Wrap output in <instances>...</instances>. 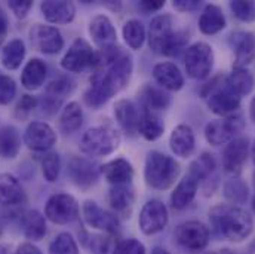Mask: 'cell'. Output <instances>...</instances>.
<instances>
[{
  "label": "cell",
  "mask_w": 255,
  "mask_h": 254,
  "mask_svg": "<svg viewBox=\"0 0 255 254\" xmlns=\"http://www.w3.org/2000/svg\"><path fill=\"white\" fill-rule=\"evenodd\" d=\"M42 15L48 22L52 24H68L76 16V6L67 0H46L40 3Z\"/></svg>",
  "instance_id": "cell-22"
},
{
  "label": "cell",
  "mask_w": 255,
  "mask_h": 254,
  "mask_svg": "<svg viewBox=\"0 0 255 254\" xmlns=\"http://www.w3.org/2000/svg\"><path fill=\"white\" fill-rule=\"evenodd\" d=\"M151 254H171L168 250H165V249H162V247H154L153 250H151Z\"/></svg>",
  "instance_id": "cell-56"
},
{
  "label": "cell",
  "mask_w": 255,
  "mask_h": 254,
  "mask_svg": "<svg viewBox=\"0 0 255 254\" xmlns=\"http://www.w3.org/2000/svg\"><path fill=\"white\" fill-rule=\"evenodd\" d=\"M80 207L77 199L68 193L52 195L45 205V217L55 225H67L79 219Z\"/></svg>",
  "instance_id": "cell-7"
},
{
  "label": "cell",
  "mask_w": 255,
  "mask_h": 254,
  "mask_svg": "<svg viewBox=\"0 0 255 254\" xmlns=\"http://www.w3.org/2000/svg\"><path fill=\"white\" fill-rule=\"evenodd\" d=\"M112 254H145V247L138 240L129 238L118 243Z\"/></svg>",
  "instance_id": "cell-48"
},
{
  "label": "cell",
  "mask_w": 255,
  "mask_h": 254,
  "mask_svg": "<svg viewBox=\"0 0 255 254\" xmlns=\"http://www.w3.org/2000/svg\"><path fill=\"white\" fill-rule=\"evenodd\" d=\"M224 27L226 16L223 9L217 4H206L199 18V30L206 36H212L220 33Z\"/></svg>",
  "instance_id": "cell-30"
},
{
  "label": "cell",
  "mask_w": 255,
  "mask_h": 254,
  "mask_svg": "<svg viewBox=\"0 0 255 254\" xmlns=\"http://www.w3.org/2000/svg\"><path fill=\"white\" fill-rule=\"evenodd\" d=\"M250 115H251V119L255 122V97L253 98L251 104H250Z\"/></svg>",
  "instance_id": "cell-55"
},
{
  "label": "cell",
  "mask_w": 255,
  "mask_h": 254,
  "mask_svg": "<svg viewBox=\"0 0 255 254\" xmlns=\"http://www.w3.org/2000/svg\"><path fill=\"white\" fill-rule=\"evenodd\" d=\"M37 104H39V100L34 95H28V94L22 95L15 107V116L19 119H25L37 107Z\"/></svg>",
  "instance_id": "cell-47"
},
{
  "label": "cell",
  "mask_w": 255,
  "mask_h": 254,
  "mask_svg": "<svg viewBox=\"0 0 255 254\" xmlns=\"http://www.w3.org/2000/svg\"><path fill=\"white\" fill-rule=\"evenodd\" d=\"M0 237H1V228H0Z\"/></svg>",
  "instance_id": "cell-61"
},
{
  "label": "cell",
  "mask_w": 255,
  "mask_h": 254,
  "mask_svg": "<svg viewBox=\"0 0 255 254\" xmlns=\"http://www.w3.org/2000/svg\"><path fill=\"white\" fill-rule=\"evenodd\" d=\"M0 254H12V250L7 244H0Z\"/></svg>",
  "instance_id": "cell-54"
},
{
  "label": "cell",
  "mask_w": 255,
  "mask_h": 254,
  "mask_svg": "<svg viewBox=\"0 0 255 254\" xmlns=\"http://www.w3.org/2000/svg\"><path fill=\"white\" fill-rule=\"evenodd\" d=\"M174 25H172V16L168 13L157 15L151 19V24L148 27V46L153 52L165 55L172 37H174Z\"/></svg>",
  "instance_id": "cell-13"
},
{
  "label": "cell",
  "mask_w": 255,
  "mask_h": 254,
  "mask_svg": "<svg viewBox=\"0 0 255 254\" xmlns=\"http://www.w3.org/2000/svg\"><path fill=\"white\" fill-rule=\"evenodd\" d=\"M9 31V19L6 16V13L0 9V45L3 43L4 37L7 36Z\"/></svg>",
  "instance_id": "cell-52"
},
{
  "label": "cell",
  "mask_w": 255,
  "mask_h": 254,
  "mask_svg": "<svg viewBox=\"0 0 255 254\" xmlns=\"http://www.w3.org/2000/svg\"><path fill=\"white\" fill-rule=\"evenodd\" d=\"M15 254H42V252L31 243H24V244L18 246Z\"/></svg>",
  "instance_id": "cell-53"
},
{
  "label": "cell",
  "mask_w": 255,
  "mask_h": 254,
  "mask_svg": "<svg viewBox=\"0 0 255 254\" xmlns=\"http://www.w3.org/2000/svg\"><path fill=\"white\" fill-rule=\"evenodd\" d=\"M83 244L88 247L91 254H107L110 252V238L104 234L85 235Z\"/></svg>",
  "instance_id": "cell-44"
},
{
  "label": "cell",
  "mask_w": 255,
  "mask_h": 254,
  "mask_svg": "<svg viewBox=\"0 0 255 254\" xmlns=\"http://www.w3.org/2000/svg\"><path fill=\"white\" fill-rule=\"evenodd\" d=\"M83 124V110L79 103L71 101L68 103L61 112L60 116V127L64 132H74Z\"/></svg>",
  "instance_id": "cell-37"
},
{
  "label": "cell",
  "mask_w": 255,
  "mask_h": 254,
  "mask_svg": "<svg viewBox=\"0 0 255 254\" xmlns=\"http://www.w3.org/2000/svg\"><path fill=\"white\" fill-rule=\"evenodd\" d=\"M245 127V122L241 116H229L211 121L205 127V137L206 141L212 146H221L226 143H230L233 138L238 137L239 132Z\"/></svg>",
  "instance_id": "cell-10"
},
{
  "label": "cell",
  "mask_w": 255,
  "mask_h": 254,
  "mask_svg": "<svg viewBox=\"0 0 255 254\" xmlns=\"http://www.w3.org/2000/svg\"><path fill=\"white\" fill-rule=\"evenodd\" d=\"M45 219L46 217L37 210H30L22 214L21 225H22V231H24V235L27 237V240H31V241L43 240V237L46 235V220Z\"/></svg>",
  "instance_id": "cell-32"
},
{
  "label": "cell",
  "mask_w": 255,
  "mask_h": 254,
  "mask_svg": "<svg viewBox=\"0 0 255 254\" xmlns=\"http://www.w3.org/2000/svg\"><path fill=\"white\" fill-rule=\"evenodd\" d=\"M168 220L169 214L166 205L159 199H151L141 208L138 225L144 235H156L166 228Z\"/></svg>",
  "instance_id": "cell-11"
},
{
  "label": "cell",
  "mask_w": 255,
  "mask_h": 254,
  "mask_svg": "<svg viewBox=\"0 0 255 254\" xmlns=\"http://www.w3.org/2000/svg\"><path fill=\"white\" fill-rule=\"evenodd\" d=\"M209 222L212 231L232 243L245 241L254 231V220L244 208L220 204L209 211Z\"/></svg>",
  "instance_id": "cell-2"
},
{
  "label": "cell",
  "mask_w": 255,
  "mask_h": 254,
  "mask_svg": "<svg viewBox=\"0 0 255 254\" xmlns=\"http://www.w3.org/2000/svg\"><path fill=\"white\" fill-rule=\"evenodd\" d=\"M199 180L191 176L190 173H187L177 185V188L171 193V205L174 210H184L190 205L196 196V192L199 188Z\"/></svg>",
  "instance_id": "cell-27"
},
{
  "label": "cell",
  "mask_w": 255,
  "mask_h": 254,
  "mask_svg": "<svg viewBox=\"0 0 255 254\" xmlns=\"http://www.w3.org/2000/svg\"><path fill=\"white\" fill-rule=\"evenodd\" d=\"M226 83L232 91H235L241 98L250 95L254 89V76L247 68H233L232 73L226 77Z\"/></svg>",
  "instance_id": "cell-33"
},
{
  "label": "cell",
  "mask_w": 255,
  "mask_h": 254,
  "mask_svg": "<svg viewBox=\"0 0 255 254\" xmlns=\"http://www.w3.org/2000/svg\"><path fill=\"white\" fill-rule=\"evenodd\" d=\"M67 173L74 185L80 188H89L100 179L101 165L86 158L73 156L67 164Z\"/></svg>",
  "instance_id": "cell-15"
},
{
  "label": "cell",
  "mask_w": 255,
  "mask_h": 254,
  "mask_svg": "<svg viewBox=\"0 0 255 254\" xmlns=\"http://www.w3.org/2000/svg\"><path fill=\"white\" fill-rule=\"evenodd\" d=\"M97 63V51L85 39H76L61 60V67L70 73H80L94 68Z\"/></svg>",
  "instance_id": "cell-9"
},
{
  "label": "cell",
  "mask_w": 255,
  "mask_h": 254,
  "mask_svg": "<svg viewBox=\"0 0 255 254\" xmlns=\"http://www.w3.org/2000/svg\"><path fill=\"white\" fill-rule=\"evenodd\" d=\"M141 115H142V110H139V107L130 100H119L115 104V118L119 127L130 137L138 134Z\"/></svg>",
  "instance_id": "cell-21"
},
{
  "label": "cell",
  "mask_w": 255,
  "mask_h": 254,
  "mask_svg": "<svg viewBox=\"0 0 255 254\" xmlns=\"http://www.w3.org/2000/svg\"><path fill=\"white\" fill-rule=\"evenodd\" d=\"M253 210H254V213H255V196H254V199H253Z\"/></svg>",
  "instance_id": "cell-59"
},
{
  "label": "cell",
  "mask_w": 255,
  "mask_h": 254,
  "mask_svg": "<svg viewBox=\"0 0 255 254\" xmlns=\"http://www.w3.org/2000/svg\"><path fill=\"white\" fill-rule=\"evenodd\" d=\"M214 254H235L232 250H229V249H221V250H217V252H214Z\"/></svg>",
  "instance_id": "cell-57"
},
{
  "label": "cell",
  "mask_w": 255,
  "mask_h": 254,
  "mask_svg": "<svg viewBox=\"0 0 255 254\" xmlns=\"http://www.w3.org/2000/svg\"><path fill=\"white\" fill-rule=\"evenodd\" d=\"M214 170H215V159H214L212 155L205 152L197 159H194L191 162L189 173L191 176H194L199 182H202L208 176H211V173H214Z\"/></svg>",
  "instance_id": "cell-40"
},
{
  "label": "cell",
  "mask_w": 255,
  "mask_h": 254,
  "mask_svg": "<svg viewBox=\"0 0 255 254\" xmlns=\"http://www.w3.org/2000/svg\"><path fill=\"white\" fill-rule=\"evenodd\" d=\"M230 9L239 21H244V22L255 21L254 0H233L230 1Z\"/></svg>",
  "instance_id": "cell-43"
},
{
  "label": "cell",
  "mask_w": 255,
  "mask_h": 254,
  "mask_svg": "<svg viewBox=\"0 0 255 254\" xmlns=\"http://www.w3.org/2000/svg\"><path fill=\"white\" fill-rule=\"evenodd\" d=\"M138 101H139L141 110L156 113L160 110H166L171 106L172 98L163 88L145 83L138 91Z\"/></svg>",
  "instance_id": "cell-20"
},
{
  "label": "cell",
  "mask_w": 255,
  "mask_h": 254,
  "mask_svg": "<svg viewBox=\"0 0 255 254\" xmlns=\"http://www.w3.org/2000/svg\"><path fill=\"white\" fill-rule=\"evenodd\" d=\"M124 39L127 42V45L130 49H141V46L144 45L145 39H147V33H145V27L139 19H129L124 25Z\"/></svg>",
  "instance_id": "cell-38"
},
{
  "label": "cell",
  "mask_w": 255,
  "mask_h": 254,
  "mask_svg": "<svg viewBox=\"0 0 255 254\" xmlns=\"http://www.w3.org/2000/svg\"><path fill=\"white\" fill-rule=\"evenodd\" d=\"M235 54L233 68H247L255 60V36L250 31H235L229 36Z\"/></svg>",
  "instance_id": "cell-18"
},
{
  "label": "cell",
  "mask_w": 255,
  "mask_h": 254,
  "mask_svg": "<svg viewBox=\"0 0 255 254\" xmlns=\"http://www.w3.org/2000/svg\"><path fill=\"white\" fill-rule=\"evenodd\" d=\"M16 95V83L15 80L7 76L0 73V104H9L13 97Z\"/></svg>",
  "instance_id": "cell-45"
},
{
  "label": "cell",
  "mask_w": 255,
  "mask_h": 254,
  "mask_svg": "<svg viewBox=\"0 0 255 254\" xmlns=\"http://www.w3.org/2000/svg\"><path fill=\"white\" fill-rule=\"evenodd\" d=\"M186 71L191 79H206L214 67V49L205 42H196L190 45L184 57Z\"/></svg>",
  "instance_id": "cell-6"
},
{
  "label": "cell",
  "mask_w": 255,
  "mask_h": 254,
  "mask_svg": "<svg viewBox=\"0 0 255 254\" xmlns=\"http://www.w3.org/2000/svg\"><path fill=\"white\" fill-rule=\"evenodd\" d=\"M21 150V135L15 127L0 128V156L13 159Z\"/></svg>",
  "instance_id": "cell-35"
},
{
  "label": "cell",
  "mask_w": 255,
  "mask_h": 254,
  "mask_svg": "<svg viewBox=\"0 0 255 254\" xmlns=\"http://www.w3.org/2000/svg\"><path fill=\"white\" fill-rule=\"evenodd\" d=\"M135 202V193L130 185L112 186L109 193V204L116 216L129 217Z\"/></svg>",
  "instance_id": "cell-28"
},
{
  "label": "cell",
  "mask_w": 255,
  "mask_h": 254,
  "mask_svg": "<svg viewBox=\"0 0 255 254\" xmlns=\"http://www.w3.org/2000/svg\"><path fill=\"white\" fill-rule=\"evenodd\" d=\"M30 39L33 46L48 55L58 54L64 48V39L61 31L57 27L36 24L30 30Z\"/></svg>",
  "instance_id": "cell-14"
},
{
  "label": "cell",
  "mask_w": 255,
  "mask_h": 254,
  "mask_svg": "<svg viewBox=\"0 0 255 254\" xmlns=\"http://www.w3.org/2000/svg\"><path fill=\"white\" fill-rule=\"evenodd\" d=\"M253 183H254V188H255V171H254V174H253Z\"/></svg>",
  "instance_id": "cell-60"
},
{
  "label": "cell",
  "mask_w": 255,
  "mask_h": 254,
  "mask_svg": "<svg viewBox=\"0 0 255 254\" xmlns=\"http://www.w3.org/2000/svg\"><path fill=\"white\" fill-rule=\"evenodd\" d=\"M9 9L15 13L16 18H25L27 13L30 12V9L33 7V1L31 0H10L7 1Z\"/></svg>",
  "instance_id": "cell-49"
},
{
  "label": "cell",
  "mask_w": 255,
  "mask_h": 254,
  "mask_svg": "<svg viewBox=\"0 0 255 254\" xmlns=\"http://www.w3.org/2000/svg\"><path fill=\"white\" fill-rule=\"evenodd\" d=\"M165 6L163 0H142L139 1V7L144 12H157Z\"/></svg>",
  "instance_id": "cell-51"
},
{
  "label": "cell",
  "mask_w": 255,
  "mask_h": 254,
  "mask_svg": "<svg viewBox=\"0 0 255 254\" xmlns=\"http://www.w3.org/2000/svg\"><path fill=\"white\" fill-rule=\"evenodd\" d=\"M224 196L230 202V205L238 207L241 204H245L250 196L248 186L242 179L233 177L229 182H226V185H224Z\"/></svg>",
  "instance_id": "cell-39"
},
{
  "label": "cell",
  "mask_w": 255,
  "mask_h": 254,
  "mask_svg": "<svg viewBox=\"0 0 255 254\" xmlns=\"http://www.w3.org/2000/svg\"><path fill=\"white\" fill-rule=\"evenodd\" d=\"M61 171V159L60 155L55 152H49L42 159V174L46 182L54 183L58 180Z\"/></svg>",
  "instance_id": "cell-41"
},
{
  "label": "cell",
  "mask_w": 255,
  "mask_h": 254,
  "mask_svg": "<svg viewBox=\"0 0 255 254\" xmlns=\"http://www.w3.org/2000/svg\"><path fill=\"white\" fill-rule=\"evenodd\" d=\"M119 144L121 135L115 128L95 127L83 134L80 140V150L91 158H100L112 155Z\"/></svg>",
  "instance_id": "cell-5"
},
{
  "label": "cell",
  "mask_w": 255,
  "mask_h": 254,
  "mask_svg": "<svg viewBox=\"0 0 255 254\" xmlns=\"http://www.w3.org/2000/svg\"><path fill=\"white\" fill-rule=\"evenodd\" d=\"M101 174L113 186L130 185L132 177H133V168L129 161L124 158H118L115 161H110L101 165Z\"/></svg>",
  "instance_id": "cell-25"
},
{
  "label": "cell",
  "mask_w": 255,
  "mask_h": 254,
  "mask_svg": "<svg viewBox=\"0 0 255 254\" xmlns=\"http://www.w3.org/2000/svg\"><path fill=\"white\" fill-rule=\"evenodd\" d=\"M73 89V85L71 82L67 79V77H58V79H54L48 86H46V91H45V98L42 100V107H43V112L52 115L55 113L61 104H63V100L65 98L67 94H70Z\"/></svg>",
  "instance_id": "cell-23"
},
{
  "label": "cell",
  "mask_w": 255,
  "mask_h": 254,
  "mask_svg": "<svg viewBox=\"0 0 255 254\" xmlns=\"http://www.w3.org/2000/svg\"><path fill=\"white\" fill-rule=\"evenodd\" d=\"M153 77L165 91H180L184 86V76L174 63L156 64Z\"/></svg>",
  "instance_id": "cell-24"
},
{
  "label": "cell",
  "mask_w": 255,
  "mask_h": 254,
  "mask_svg": "<svg viewBox=\"0 0 255 254\" xmlns=\"http://www.w3.org/2000/svg\"><path fill=\"white\" fill-rule=\"evenodd\" d=\"M24 57H25L24 42L21 39H12L3 46L0 61L6 70H16L24 61Z\"/></svg>",
  "instance_id": "cell-34"
},
{
  "label": "cell",
  "mask_w": 255,
  "mask_h": 254,
  "mask_svg": "<svg viewBox=\"0 0 255 254\" xmlns=\"http://www.w3.org/2000/svg\"><path fill=\"white\" fill-rule=\"evenodd\" d=\"M189 39L190 37H189V33L187 31H184V30H175L174 37H172V40H171L166 52H165V55L166 57H175V55H178L187 46Z\"/></svg>",
  "instance_id": "cell-46"
},
{
  "label": "cell",
  "mask_w": 255,
  "mask_h": 254,
  "mask_svg": "<svg viewBox=\"0 0 255 254\" xmlns=\"http://www.w3.org/2000/svg\"><path fill=\"white\" fill-rule=\"evenodd\" d=\"M163 131H165V125L156 113L142 110L139 127H138V134L141 137H144L148 141H154L163 135Z\"/></svg>",
  "instance_id": "cell-36"
},
{
  "label": "cell",
  "mask_w": 255,
  "mask_h": 254,
  "mask_svg": "<svg viewBox=\"0 0 255 254\" xmlns=\"http://www.w3.org/2000/svg\"><path fill=\"white\" fill-rule=\"evenodd\" d=\"M49 254H79V247L70 234L63 232L49 244Z\"/></svg>",
  "instance_id": "cell-42"
},
{
  "label": "cell",
  "mask_w": 255,
  "mask_h": 254,
  "mask_svg": "<svg viewBox=\"0 0 255 254\" xmlns=\"http://www.w3.org/2000/svg\"><path fill=\"white\" fill-rule=\"evenodd\" d=\"M251 156H253V161L255 162V141L254 144H253V147H251Z\"/></svg>",
  "instance_id": "cell-58"
},
{
  "label": "cell",
  "mask_w": 255,
  "mask_h": 254,
  "mask_svg": "<svg viewBox=\"0 0 255 254\" xmlns=\"http://www.w3.org/2000/svg\"><path fill=\"white\" fill-rule=\"evenodd\" d=\"M175 240L186 250L202 252L209 244L211 232L205 223L197 220H189L181 223L175 229Z\"/></svg>",
  "instance_id": "cell-8"
},
{
  "label": "cell",
  "mask_w": 255,
  "mask_h": 254,
  "mask_svg": "<svg viewBox=\"0 0 255 254\" xmlns=\"http://www.w3.org/2000/svg\"><path fill=\"white\" fill-rule=\"evenodd\" d=\"M250 156V141L245 137L233 138L223 152V167L227 173L238 177Z\"/></svg>",
  "instance_id": "cell-17"
},
{
  "label": "cell",
  "mask_w": 255,
  "mask_h": 254,
  "mask_svg": "<svg viewBox=\"0 0 255 254\" xmlns=\"http://www.w3.org/2000/svg\"><path fill=\"white\" fill-rule=\"evenodd\" d=\"M180 164L162 152L153 150L145 158L144 179L151 189L166 191L172 188L180 176Z\"/></svg>",
  "instance_id": "cell-3"
},
{
  "label": "cell",
  "mask_w": 255,
  "mask_h": 254,
  "mask_svg": "<svg viewBox=\"0 0 255 254\" xmlns=\"http://www.w3.org/2000/svg\"><path fill=\"white\" fill-rule=\"evenodd\" d=\"M202 95L206 98L209 110L221 118L235 116L241 109L242 98L229 88L224 76H217L208 82L202 89Z\"/></svg>",
  "instance_id": "cell-4"
},
{
  "label": "cell",
  "mask_w": 255,
  "mask_h": 254,
  "mask_svg": "<svg viewBox=\"0 0 255 254\" xmlns=\"http://www.w3.org/2000/svg\"><path fill=\"white\" fill-rule=\"evenodd\" d=\"M46 74H48V67L45 61H42L40 58H31L22 68L21 83L25 89L36 91L45 83Z\"/></svg>",
  "instance_id": "cell-31"
},
{
  "label": "cell",
  "mask_w": 255,
  "mask_h": 254,
  "mask_svg": "<svg viewBox=\"0 0 255 254\" xmlns=\"http://www.w3.org/2000/svg\"><path fill=\"white\" fill-rule=\"evenodd\" d=\"M25 201V192L18 179L9 173L0 174V204L3 207H16Z\"/></svg>",
  "instance_id": "cell-26"
},
{
  "label": "cell",
  "mask_w": 255,
  "mask_h": 254,
  "mask_svg": "<svg viewBox=\"0 0 255 254\" xmlns=\"http://www.w3.org/2000/svg\"><path fill=\"white\" fill-rule=\"evenodd\" d=\"M89 34L100 49L113 48L118 45V31L107 15H97L89 22Z\"/></svg>",
  "instance_id": "cell-19"
},
{
  "label": "cell",
  "mask_w": 255,
  "mask_h": 254,
  "mask_svg": "<svg viewBox=\"0 0 255 254\" xmlns=\"http://www.w3.org/2000/svg\"><path fill=\"white\" fill-rule=\"evenodd\" d=\"M172 6L178 12H191L200 6V1L199 0H174Z\"/></svg>",
  "instance_id": "cell-50"
},
{
  "label": "cell",
  "mask_w": 255,
  "mask_h": 254,
  "mask_svg": "<svg viewBox=\"0 0 255 254\" xmlns=\"http://www.w3.org/2000/svg\"><path fill=\"white\" fill-rule=\"evenodd\" d=\"M82 214L88 226L97 231H103L106 235H115L121 229L119 217L115 213H109L94 201H85Z\"/></svg>",
  "instance_id": "cell-12"
},
{
  "label": "cell",
  "mask_w": 255,
  "mask_h": 254,
  "mask_svg": "<svg viewBox=\"0 0 255 254\" xmlns=\"http://www.w3.org/2000/svg\"><path fill=\"white\" fill-rule=\"evenodd\" d=\"M194 144H196V140H194V132L191 127L181 124L172 129L171 137H169V147L172 153H175L180 158H187L193 153Z\"/></svg>",
  "instance_id": "cell-29"
},
{
  "label": "cell",
  "mask_w": 255,
  "mask_h": 254,
  "mask_svg": "<svg viewBox=\"0 0 255 254\" xmlns=\"http://www.w3.org/2000/svg\"><path fill=\"white\" fill-rule=\"evenodd\" d=\"M57 143V132L46 122L34 121L24 132V144L34 152H48Z\"/></svg>",
  "instance_id": "cell-16"
},
{
  "label": "cell",
  "mask_w": 255,
  "mask_h": 254,
  "mask_svg": "<svg viewBox=\"0 0 255 254\" xmlns=\"http://www.w3.org/2000/svg\"><path fill=\"white\" fill-rule=\"evenodd\" d=\"M92 70L91 86L85 92L83 100L89 107L100 109L129 83L133 63L130 55L116 45L97 51V63Z\"/></svg>",
  "instance_id": "cell-1"
},
{
  "label": "cell",
  "mask_w": 255,
  "mask_h": 254,
  "mask_svg": "<svg viewBox=\"0 0 255 254\" xmlns=\"http://www.w3.org/2000/svg\"><path fill=\"white\" fill-rule=\"evenodd\" d=\"M206 254H214V252H212V253H206Z\"/></svg>",
  "instance_id": "cell-62"
}]
</instances>
